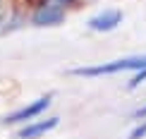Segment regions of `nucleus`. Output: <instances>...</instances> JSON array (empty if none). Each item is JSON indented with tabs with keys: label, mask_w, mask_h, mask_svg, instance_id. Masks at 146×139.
<instances>
[{
	"label": "nucleus",
	"mask_w": 146,
	"mask_h": 139,
	"mask_svg": "<svg viewBox=\"0 0 146 139\" xmlns=\"http://www.w3.org/2000/svg\"><path fill=\"white\" fill-rule=\"evenodd\" d=\"M146 67V55H132V58H120L113 63L94 65V67H74L70 70V74L74 77H103V74H117L125 70H144Z\"/></svg>",
	"instance_id": "obj_1"
},
{
	"label": "nucleus",
	"mask_w": 146,
	"mask_h": 139,
	"mask_svg": "<svg viewBox=\"0 0 146 139\" xmlns=\"http://www.w3.org/2000/svg\"><path fill=\"white\" fill-rule=\"evenodd\" d=\"M134 118H146V106H144V108H139V110L134 113Z\"/></svg>",
	"instance_id": "obj_8"
},
{
	"label": "nucleus",
	"mask_w": 146,
	"mask_h": 139,
	"mask_svg": "<svg viewBox=\"0 0 146 139\" xmlns=\"http://www.w3.org/2000/svg\"><path fill=\"white\" fill-rule=\"evenodd\" d=\"M141 82H146V67L144 70H137V74L132 77V82H129V89H134V86H139Z\"/></svg>",
	"instance_id": "obj_7"
},
{
	"label": "nucleus",
	"mask_w": 146,
	"mask_h": 139,
	"mask_svg": "<svg viewBox=\"0 0 146 139\" xmlns=\"http://www.w3.org/2000/svg\"><path fill=\"white\" fill-rule=\"evenodd\" d=\"M120 22H122V12L120 10H106V12H101V15L91 17L89 27L94 29V31H113Z\"/></svg>",
	"instance_id": "obj_4"
},
{
	"label": "nucleus",
	"mask_w": 146,
	"mask_h": 139,
	"mask_svg": "<svg viewBox=\"0 0 146 139\" xmlns=\"http://www.w3.org/2000/svg\"><path fill=\"white\" fill-rule=\"evenodd\" d=\"M65 19V0H48L43 3L34 15L36 27H53Z\"/></svg>",
	"instance_id": "obj_2"
},
{
	"label": "nucleus",
	"mask_w": 146,
	"mask_h": 139,
	"mask_svg": "<svg viewBox=\"0 0 146 139\" xmlns=\"http://www.w3.org/2000/svg\"><path fill=\"white\" fill-rule=\"evenodd\" d=\"M50 106V94L48 96H41V98H36L34 103H29V106H24L19 108V110H15V113H10V115H5L3 118V122H24V120H31L34 115H38V113H43L46 108Z\"/></svg>",
	"instance_id": "obj_3"
},
{
	"label": "nucleus",
	"mask_w": 146,
	"mask_h": 139,
	"mask_svg": "<svg viewBox=\"0 0 146 139\" xmlns=\"http://www.w3.org/2000/svg\"><path fill=\"white\" fill-rule=\"evenodd\" d=\"M58 122H60L58 118H48V120H41V122H31V125H27V127H22L19 132H17V137L19 139H36V137L46 134L48 130H53Z\"/></svg>",
	"instance_id": "obj_5"
},
{
	"label": "nucleus",
	"mask_w": 146,
	"mask_h": 139,
	"mask_svg": "<svg viewBox=\"0 0 146 139\" xmlns=\"http://www.w3.org/2000/svg\"><path fill=\"white\" fill-rule=\"evenodd\" d=\"M0 24H3V3H0Z\"/></svg>",
	"instance_id": "obj_9"
},
{
	"label": "nucleus",
	"mask_w": 146,
	"mask_h": 139,
	"mask_svg": "<svg viewBox=\"0 0 146 139\" xmlns=\"http://www.w3.org/2000/svg\"><path fill=\"white\" fill-rule=\"evenodd\" d=\"M144 137H146V120H144L141 125H137V127L129 132V139H144Z\"/></svg>",
	"instance_id": "obj_6"
}]
</instances>
